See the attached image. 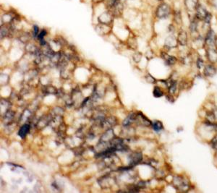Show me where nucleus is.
Listing matches in <instances>:
<instances>
[{"label": "nucleus", "instance_id": "1", "mask_svg": "<svg viewBox=\"0 0 217 193\" xmlns=\"http://www.w3.org/2000/svg\"><path fill=\"white\" fill-rule=\"evenodd\" d=\"M107 6L112 15L114 16L120 15L122 12V4L120 0H109Z\"/></svg>", "mask_w": 217, "mask_h": 193}, {"label": "nucleus", "instance_id": "2", "mask_svg": "<svg viewBox=\"0 0 217 193\" xmlns=\"http://www.w3.org/2000/svg\"><path fill=\"white\" fill-rule=\"evenodd\" d=\"M170 12H171V9L169 6L166 3H162L159 4V7L156 9V17L159 19L167 18L169 15Z\"/></svg>", "mask_w": 217, "mask_h": 193}, {"label": "nucleus", "instance_id": "3", "mask_svg": "<svg viewBox=\"0 0 217 193\" xmlns=\"http://www.w3.org/2000/svg\"><path fill=\"white\" fill-rule=\"evenodd\" d=\"M174 185L177 190L182 192H187L189 190V185L185 179L180 176H177L174 178Z\"/></svg>", "mask_w": 217, "mask_h": 193}, {"label": "nucleus", "instance_id": "4", "mask_svg": "<svg viewBox=\"0 0 217 193\" xmlns=\"http://www.w3.org/2000/svg\"><path fill=\"white\" fill-rule=\"evenodd\" d=\"M208 12L206 9L201 4H198L196 9V17L197 20H203L206 17L208 14Z\"/></svg>", "mask_w": 217, "mask_h": 193}, {"label": "nucleus", "instance_id": "5", "mask_svg": "<svg viewBox=\"0 0 217 193\" xmlns=\"http://www.w3.org/2000/svg\"><path fill=\"white\" fill-rule=\"evenodd\" d=\"M177 43H178L177 39H175L174 36H170L166 39L164 44H165L166 47L168 49H173V48L177 47Z\"/></svg>", "mask_w": 217, "mask_h": 193}, {"label": "nucleus", "instance_id": "6", "mask_svg": "<svg viewBox=\"0 0 217 193\" xmlns=\"http://www.w3.org/2000/svg\"><path fill=\"white\" fill-rule=\"evenodd\" d=\"M215 40H216V35L215 33L214 32L213 30L210 29V30L208 31L207 34L206 36V39H205V42L207 45H213L215 43Z\"/></svg>", "mask_w": 217, "mask_h": 193}, {"label": "nucleus", "instance_id": "7", "mask_svg": "<svg viewBox=\"0 0 217 193\" xmlns=\"http://www.w3.org/2000/svg\"><path fill=\"white\" fill-rule=\"evenodd\" d=\"M207 57L208 59L211 63H216L217 62V50L213 48H210L207 51Z\"/></svg>", "mask_w": 217, "mask_h": 193}, {"label": "nucleus", "instance_id": "8", "mask_svg": "<svg viewBox=\"0 0 217 193\" xmlns=\"http://www.w3.org/2000/svg\"><path fill=\"white\" fill-rule=\"evenodd\" d=\"M177 41L181 46H185L187 43V34L185 30H181L179 33Z\"/></svg>", "mask_w": 217, "mask_h": 193}, {"label": "nucleus", "instance_id": "9", "mask_svg": "<svg viewBox=\"0 0 217 193\" xmlns=\"http://www.w3.org/2000/svg\"><path fill=\"white\" fill-rule=\"evenodd\" d=\"M216 73V69L212 64L206 65L204 69V74L206 77H213Z\"/></svg>", "mask_w": 217, "mask_h": 193}, {"label": "nucleus", "instance_id": "10", "mask_svg": "<svg viewBox=\"0 0 217 193\" xmlns=\"http://www.w3.org/2000/svg\"><path fill=\"white\" fill-rule=\"evenodd\" d=\"M185 4L187 10L193 11L196 10V7L198 5V0H185Z\"/></svg>", "mask_w": 217, "mask_h": 193}, {"label": "nucleus", "instance_id": "11", "mask_svg": "<svg viewBox=\"0 0 217 193\" xmlns=\"http://www.w3.org/2000/svg\"><path fill=\"white\" fill-rule=\"evenodd\" d=\"M162 57L163 59H164L165 63L167 64V65H174V64L176 63V62H177L176 57H174L173 56H169V55H168L166 53H162Z\"/></svg>", "mask_w": 217, "mask_h": 193}, {"label": "nucleus", "instance_id": "12", "mask_svg": "<svg viewBox=\"0 0 217 193\" xmlns=\"http://www.w3.org/2000/svg\"><path fill=\"white\" fill-rule=\"evenodd\" d=\"M111 14L108 12H104L103 14H101L99 17V22H101L103 24H107L108 23L111 21Z\"/></svg>", "mask_w": 217, "mask_h": 193}, {"label": "nucleus", "instance_id": "13", "mask_svg": "<svg viewBox=\"0 0 217 193\" xmlns=\"http://www.w3.org/2000/svg\"><path fill=\"white\" fill-rule=\"evenodd\" d=\"M29 131V126L28 125H24L21 128V129L19 131V135L21 137H24L26 135V134L28 133V132Z\"/></svg>", "mask_w": 217, "mask_h": 193}, {"label": "nucleus", "instance_id": "14", "mask_svg": "<svg viewBox=\"0 0 217 193\" xmlns=\"http://www.w3.org/2000/svg\"><path fill=\"white\" fill-rule=\"evenodd\" d=\"M196 17L193 18L191 20V23H190V29L191 30V32H196L197 31V27H198V23L196 21Z\"/></svg>", "mask_w": 217, "mask_h": 193}, {"label": "nucleus", "instance_id": "15", "mask_svg": "<svg viewBox=\"0 0 217 193\" xmlns=\"http://www.w3.org/2000/svg\"><path fill=\"white\" fill-rule=\"evenodd\" d=\"M153 129L156 131H160L163 129V125L159 121H155L153 123Z\"/></svg>", "mask_w": 217, "mask_h": 193}, {"label": "nucleus", "instance_id": "16", "mask_svg": "<svg viewBox=\"0 0 217 193\" xmlns=\"http://www.w3.org/2000/svg\"><path fill=\"white\" fill-rule=\"evenodd\" d=\"M153 96H154L155 97H156V98L162 97V96H163L162 90H161L159 88L156 87L154 88V90H153Z\"/></svg>", "mask_w": 217, "mask_h": 193}, {"label": "nucleus", "instance_id": "17", "mask_svg": "<svg viewBox=\"0 0 217 193\" xmlns=\"http://www.w3.org/2000/svg\"><path fill=\"white\" fill-rule=\"evenodd\" d=\"M174 18L176 19V21H177V23L180 24L182 21V18H181V14L179 11H176L174 12Z\"/></svg>", "mask_w": 217, "mask_h": 193}, {"label": "nucleus", "instance_id": "18", "mask_svg": "<svg viewBox=\"0 0 217 193\" xmlns=\"http://www.w3.org/2000/svg\"><path fill=\"white\" fill-rule=\"evenodd\" d=\"M211 17H212L211 14V13H209V12L208 13L207 15H206V17H205V19H204L205 23H206V24H209V23H210V22H211Z\"/></svg>", "mask_w": 217, "mask_h": 193}, {"label": "nucleus", "instance_id": "19", "mask_svg": "<svg viewBox=\"0 0 217 193\" xmlns=\"http://www.w3.org/2000/svg\"><path fill=\"white\" fill-rule=\"evenodd\" d=\"M39 28L37 26H33V36H34V37H38V35H39Z\"/></svg>", "mask_w": 217, "mask_h": 193}, {"label": "nucleus", "instance_id": "20", "mask_svg": "<svg viewBox=\"0 0 217 193\" xmlns=\"http://www.w3.org/2000/svg\"><path fill=\"white\" fill-rule=\"evenodd\" d=\"M211 145L214 149H217V135L212 140Z\"/></svg>", "mask_w": 217, "mask_h": 193}, {"label": "nucleus", "instance_id": "21", "mask_svg": "<svg viewBox=\"0 0 217 193\" xmlns=\"http://www.w3.org/2000/svg\"><path fill=\"white\" fill-rule=\"evenodd\" d=\"M203 63H204V62H203V61L200 58H199V59H198V61H197V64H197L198 68V69L201 68V67L203 66Z\"/></svg>", "mask_w": 217, "mask_h": 193}, {"label": "nucleus", "instance_id": "22", "mask_svg": "<svg viewBox=\"0 0 217 193\" xmlns=\"http://www.w3.org/2000/svg\"><path fill=\"white\" fill-rule=\"evenodd\" d=\"M214 3V5L216 6V7H217V0H213Z\"/></svg>", "mask_w": 217, "mask_h": 193}, {"label": "nucleus", "instance_id": "23", "mask_svg": "<svg viewBox=\"0 0 217 193\" xmlns=\"http://www.w3.org/2000/svg\"><path fill=\"white\" fill-rule=\"evenodd\" d=\"M158 1H162V0H158Z\"/></svg>", "mask_w": 217, "mask_h": 193}]
</instances>
